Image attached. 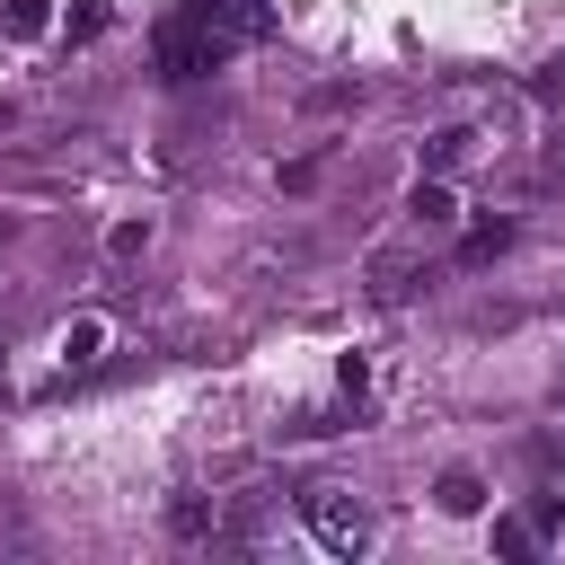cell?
Instances as JSON below:
<instances>
[{
    "mask_svg": "<svg viewBox=\"0 0 565 565\" xmlns=\"http://www.w3.org/2000/svg\"><path fill=\"white\" fill-rule=\"evenodd\" d=\"M247 35H265V0H177L150 26V62H159V79H203Z\"/></svg>",
    "mask_w": 565,
    "mask_h": 565,
    "instance_id": "cell-1",
    "label": "cell"
},
{
    "mask_svg": "<svg viewBox=\"0 0 565 565\" xmlns=\"http://www.w3.org/2000/svg\"><path fill=\"white\" fill-rule=\"evenodd\" d=\"M300 521H309L318 547H335V556H362V547H371V512H362L344 486H309V494H300Z\"/></svg>",
    "mask_w": 565,
    "mask_h": 565,
    "instance_id": "cell-2",
    "label": "cell"
},
{
    "mask_svg": "<svg viewBox=\"0 0 565 565\" xmlns=\"http://www.w3.org/2000/svg\"><path fill=\"white\" fill-rule=\"evenodd\" d=\"M406 212H415V230H450V212H459V203H450V185H441V177H424V185L406 194Z\"/></svg>",
    "mask_w": 565,
    "mask_h": 565,
    "instance_id": "cell-3",
    "label": "cell"
},
{
    "mask_svg": "<svg viewBox=\"0 0 565 565\" xmlns=\"http://www.w3.org/2000/svg\"><path fill=\"white\" fill-rule=\"evenodd\" d=\"M433 503H441V512H459V521H468V512H486V486H477V477H468V468H450V477H441V486H433Z\"/></svg>",
    "mask_w": 565,
    "mask_h": 565,
    "instance_id": "cell-4",
    "label": "cell"
},
{
    "mask_svg": "<svg viewBox=\"0 0 565 565\" xmlns=\"http://www.w3.org/2000/svg\"><path fill=\"white\" fill-rule=\"evenodd\" d=\"M468 141H477V132H459V124H450V132H433V141H424V168H433V177H450V168L468 159Z\"/></svg>",
    "mask_w": 565,
    "mask_h": 565,
    "instance_id": "cell-5",
    "label": "cell"
},
{
    "mask_svg": "<svg viewBox=\"0 0 565 565\" xmlns=\"http://www.w3.org/2000/svg\"><path fill=\"white\" fill-rule=\"evenodd\" d=\"M0 26L9 35H44L53 26V0H0Z\"/></svg>",
    "mask_w": 565,
    "mask_h": 565,
    "instance_id": "cell-6",
    "label": "cell"
},
{
    "mask_svg": "<svg viewBox=\"0 0 565 565\" xmlns=\"http://www.w3.org/2000/svg\"><path fill=\"white\" fill-rule=\"evenodd\" d=\"M530 547H539V521L503 512V521H494V556H530Z\"/></svg>",
    "mask_w": 565,
    "mask_h": 565,
    "instance_id": "cell-7",
    "label": "cell"
},
{
    "mask_svg": "<svg viewBox=\"0 0 565 565\" xmlns=\"http://www.w3.org/2000/svg\"><path fill=\"white\" fill-rule=\"evenodd\" d=\"M62 353H71V362H97V353H106V327H97V318H79V327L62 335Z\"/></svg>",
    "mask_w": 565,
    "mask_h": 565,
    "instance_id": "cell-8",
    "label": "cell"
},
{
    "mask_svg": "<svg viewBox=\"0 0 565 565\" xmlns=\"http://www.w3.org/2000/svg\"><path fill=\"white\" fill-rule=\"evenodd\" d=\"M503 238H512V221H477V230H468V247H459V256H468V265H477V256H494V247H503Z\"/></svg>",
    "mask_w": 565,
    "mask_h": 565,
    "instance_id": "cell-9",
    "label": "cell"
},
{
    "mask_svg": "<svg viewBox=\"0 0 565 565\" xmlns=\"http://www.w3.org/2000/svg\"><path fill=\"white\" fill-rule=\"evenodd\" d=\"M106 247H115V256H141V247H150V221H115V238H106Z\"/></svg>",
    "mask_w": 565,
    "mask_h": 565,
    "instance_id": "cell-10",
    "label": "cell"
},
{
    "mask_svg": "<svg viewBox=\"0 0 565 565\" xmlns=\"http://www.w3.org/2000/svg\"><path fill=\"white\" fill-rule=\"evenodd\" d=\"M168 521H177V530H185V539H203V530H212V512H203V503H194V494H177V512H168Z\"/></svg>",
    "mask_w": 565,
    "mask_h": 565,
    "instance_id": "cell-11",
    "label": "cell"
}]
</instances>
